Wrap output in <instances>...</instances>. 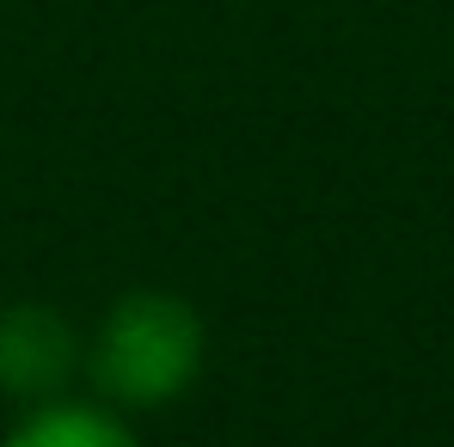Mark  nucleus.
<instances>
[{
    "mask_svg": "<svg viewBox=\"0 0 454 447\" xmlns=\"http://www.w3.org/2000/svg\"><path fill=\"white\" fill-rule=\"evenodd\" d=\"M203 368V319L178 295H123L92 343V380L117 405H166Z\"/></svg>",
    "mask_w": 454,
    "mask_h": 447,
    "instance_id": "f257e3e1",
    "label": "nucleus"
},
{
    "mask_svg": "<svg viewBox=\"0 0 454 447\" xmlns=\"http://www.w3.org/2000/svg\"><path fill=\"white\" fill-rule=\"evenodd\" d=\"M74 331L50 306H12L0 312V386L25 398H50L74 374Z\"/></svg>",
    "mask_w": 454,
    "mask_h": 447,
    "instance_id": "f03ea898",
    "label": "nucleus"
},
{
    "mask_svg": "<svg viewBox=\"0 0 454 447\" xmlns=\"http://www.w3.org/2000/svg\"><path fill=\"white\" fill-rule=\"evenodd\" d=\"M0 447H142V442L117 411H105L92 398H43L0 435Z\"/></svg>",
    "mask_w": 454,
    "mask_h": 447,
    "instance_id": "7ed1b4c3",
    "label": "nucleus"
}]
</instances>
